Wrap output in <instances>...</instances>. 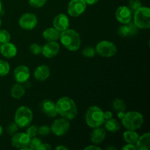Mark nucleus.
<instances>
[{
  "instance_id": "obj_2",
  "label": "nucleus",
  "mask_w": 150,
  "mask_h": 150,
  "mask_svg": "<svg viewBox=\"0 0 150 150\" xmlns=\"http://www.w3.org/2000/svg\"><path fill=\"white\" fill-rule=\"evenodd\" d=\"M59 40L62 44L70 51H78L81 43L80 35L74 29H67L62 32Z\"/></svg>"
},
{
  "instance_id": "obj_48",
  "label": "nucleus",
  "mask_w": 150,
  "mask_h": 150,
  "mask_svg": "<svg viewBox=\"0 0 150 150\" xmlns=\"http://www.w3.org/2000/svg\"><path fill=\"white\" fill-rule=\"evenodd\" d=\"M0 46H1V43H0Z\"/></svg>"
},
{
  "instance_id": "obj_7",
  "label": "nucleus",
  "mask_w": 150,
  "mask_h": 150,
  "mask_svg": "<svg viewBox=\"0 0 150 150\" xmlns=\"http://www.w3.org/2000/svg\"><path fill=\"white\" fill-rule=\"evenodd\" d=\"M96 52L103 57H111L117 54V46L108 40H103L98 42L95 48Z\"/></svg>"
},
{
  "instance_id": "obj_40",
  "label": "nucleus",
  "mask_w": 150,
  "mask_h": 150,
  "mask_svg": "<svg viewBox=\"0 0 150 150\" xmlns=\"http://www.w3.org/2000/svg\"><path fill=\"white\" fill-rule=\"evenodd\" d=\"M85 150H89V149H92V150H101L100 147H99V146H96V145H92V146H87V147H86L84 149Z\"/></svg>"
},
{
  "instance_id": "obj_14",
  "label": "nucleus",
  "mask_w": 150,
  "mask_h": 150,
  "mask_svg": "<svg viewBox=\"0 0 150 150\" xmlns=\"http://www.w3.org/2000/svg\"><path fill=\"white\" fill-rule=\"evenodd\" d=\"M14 79L18 83H22L28 81L30 77V71L27 66L19 65L14 70Z\"/></svg>"
},
{
  "instance_id": "obj_19",
  "label": "nucleus",
  "mask_w": 150,
  "mask_h": 150,
  "mask_svg": "<svg viewBox=\"0 0 150 150\" xmlns=\"http://www.w3.org/2000/svg\"><path fill=\"white\" fill-rule=\"evenodd\" d=\"M50 76V68L45 64L40 65L34 72V77L39 81H44Z\"/></svg>"
},
{
  "instance_id": "obj_43",
  "label": "nucleus",
  "mask_w": 150,
  "mask_h": 150,
  "mask_svg": "<svg viewBox=\"0 0 150 150\" xmlns=\"http://www.w3.org/2000/svg\"><path fill=\"white\" fill-rule=\"evenodd\" d=\"M125 112H119L117 113V117H118L119 119L122 120L123 118V117L125 116Z\"/></svg>"
},
{
  "instance_id": "obj_28",
  "label": "nucleus",
  "mask_w": 150,
  "mask_h": 150,
  "mask_svg": "<svg viewBox=\"0 0 150 150\" xmlns=\"http://www.w3.org/2000/svg\"><path fill=\"white\" fill-rule=\"evenodd\" d=\"M95 54H96L95 48L92 46H86L82 50V55L87 58H92L95 57Z\"/></svg>"
},
{
  "instance_id": "obj_35",
  "label": "nucleus",
  "mask_w": 150,
  "mask_h": 150,
  "mask_svg": "<svg viewBox=\"0 0 150 150\" xmlns=\"http://www.w3.org/2000/svg\"><path fill=\"white\" fill-rule=\"evenodd\" d=\"M46 1L47 0H29V4L34 7H37V8L43 7Z\"/></svg>"
},
{
  "instance_id": "obj_41",
  "label": "nucleus",
  "mask_w": 150,
  "mask_h": 150,
  "mask_svg": "<svg viewBox=\"0 0 150 150\" xmlns=\"http://www.w3.org/2000/svg\"><path fill=\"white\" fill-rule=\"evenodd\" d=\"M86 4H89V5H93V4H96L98 1V0H84Z\"/></svg>"
},
{
  "instance_id": "obj_5",
  "label": "nucleus",
  "mask_w": 150,
  "mask_h": 150,
  "mask_svg": "<svg viewBox=\"0 0 150 150\" xmlns=\"http://www.w3.org/2000/svg\"><path fill=\"white\" fill-rule=\"evenodd\" d=\"M32 120H33V113L29 108L22 105L16 110L14 121L18 127L23 128L28 127L30 125Z\"/></svg>"
},
{
  "instance_id": "obj_31",
  "label": "nucleus",
  "mask_w": 150,
  "mask_h": 150,
  "mask_svg": "<svg viewBox=\"0 0 150 150\" xmlns=\"http://www.w3.org/2000/svg\"><path fill=\"white\" fill-rule=\"evenodd\" d=\"M142 7V1L140 0H130L129 1V9L132 12H135Z\"/></svg>"
},
{
  "instance_id": "obj_45",
  "label": "nucleus",
  "mask_w": 150,
  "mask_h": 150,
  "mask_svg": "<svg viewBox=\"0 0 150 150\" xmlns=\"http://www.w3.org/2000/svg\"><path fill=\"white\" fill-rule=\"evenodd\" d=\"M3 133V128L1 125H0V136H1Z\"/></svg>"
},
{
  "instance_id": "obj_11",
  "label": "nucleus",
  "mask_w": 150,
  "mask_h": 150,
  "mask_svg": "<svg viewBox=\"0 0 150 150\" xmlns=\"http://www.w3.org/2000/svg\"><path fill=\"white\" fill-rule=\"evenodd\" d=\"M31 138L26 133H16L13 135L11 139V143L14 147L22 149L28 146Z\"/></svg>"
},
{
  "instance_id": "obj_10",
  "label": "nucleus",
  "mask_w": 150,
  "mask_h": 150,
  "mask_svg": "<svg viewBox=\"0 0 150 150\" xmlns=\"http://www.w3.org/2000/svg\"><path fill=\"white\" fill-rule=\"evenodd\" d=\"M86 4L84 0H71L68 4L67 12L72 17H78L86 10Z\"/></svg>"
},
{
  "instance_id": "obj_4",
  "label": "nucleus",
  "mask_w": 150,
  "mask_h": 150,
  "mask_svg": "<svg viewBox=\"0 0 150 150\" xmlns=\"http://www.w3.org/2000/svg\"><path fill=\"white\" fill-rule=\"evenodd\" d=\"M143 123V116L137 111H128L125 114V116L122 119V124L127 130H138L142 127Z\"/></svg>"
},
{
  "instance_id": "obj_46",
  "label": "nucleus",
  "mask_w": 150,
  "mask_h": 150,
  "mask_svg": "<svg viewBox=\"0 0 150 150\" xmlns=\"http://www.w3.org/2000/svg\"><path fill=\"white\" fill-rule=\"evenodd\" d=\"M1 9H2V4H1V1H0V12L1 11Z\"/></svg>"
},
{
  "instance_id": "obj_18",
  "label": "nucleus",
  "mask_w": 150,
  "mask_h": 150,
  "mask_svg": "<svg viewBox=\"0 0 150 150\" xmlns=\"http://www.w3.org/2000/svg\"><path fill=\"white\" fill-rule=\"evenodd\" d=\"M138 27L135 25L134 23H128L127 24H124L119 27L118 35L120 36L123 37H128V36H134L137 33Z\"/></svg>"
},
{
  "instance_id": "obj_27",
  "label": "nucleus",
  "mask_w": 150,
  "mask_h": 150,
  "mask_svg": "<svg viewBox=\"0 0 150 150\" xmlns=\"http://www.w3.org/2000/svg\"><path fill=\"white\" fill-rule=\"evenodd\" d=\"M10 70V64L7 62L0 59V77L7 76Z\"/></svg>"
},
{
  "instance_id": "obj_22",
  "label": "nucleus",
  "mask_w": 150,
  "mask_h": 150,
  "mask_svg": "<svg viewBox=\"0 0 150 150\" xmlns=\"http://www.w3.org/2000/svg\"><path fill=\"white\" fill-rule=\"evenodd\" d=\"M42 37L48 42L57 41L59 39L60 32L57 30L55 28H47L42 32Z\"/></svg>"
},
{
  "instance_id": "obj_44",
  "label": "nucleus",
  "mask_w": 150,
  "mask_h": 150,
  "mask_svg": "<svg viewBox=\"0 0 150 150\" xmlns=\"http://www.w3.org/2000/svg\"><path fill=\"white\" fill-rule=\"evenodd\" d=\"M107 149V150H111V149L115 150V149H117V148L115 147V146H108V147H106V149Z\"/></svg>"
},
{
  "instance_id": "obj_34",
  "label": "nucleus",
  "mask_w": 150,
  "mask_h": 150,
  "mask_svg": "<svg viewBox=\"0 0 150 150\" xmlns=\"http://www.w3.org/2000/svg\"><path fill=\"white\" fill-rule=\"evenodd\" d=\"M50 132H51V127L47 125H42L39 128H38V134L42 136H48Z\"/></svg>"
},
{
  "instance_id": "obj_33",
  "label": "nucleus",
  "mask_w": 150,
  "mask_h": 150,
  "mask_svg": "<svg viewBox=\"0 0 150 150\" xmlns=\"http://www.w3.org/2000/svg\"><path fill=\"white\" fill-rule=\"evenodd\" d=\"M29 51L32 54L38 55V54H40L41 51H42V47L37 43H32L29 46Z\"/></svg>"
},
{
  "instance_id": "obj_26",
  "label": "nucleus",
  "mask_w": 150,
  "mask_h": 150,
  "mask_svg": "<svg viewBox=\"0 0 150 150\" xmlns=\"http://www.w3.org/2000/svg\"><path fill=\"white\" fill-rule=\"evenodd\" d=\"M112 108L114 111L117 113L119 112H125L126 105L122 100L120 98H117L114 100L112 103Z\"/></svg>"
},
{
  "instance_id": "obj_25",
  "label": "nucleus",
  "mask_w": 150,
  "mask_h": 150,
  "mask_svg": "<svg viewBox=\"0 0 150 150\" xmlns=\"http://www.w3.org/2000/svg\"><path fill=\"white\" fill-rule=\"evenodd\" d=\"M123 138L126 143L135 144L139 138V135L135 130H127L123 134Z\"/></svg>"
},
{
  "instance_id": "obj_12",
  "label": "nucleus",
  "mask_w": 150,
  "mask_h": 150,
  "mask_svg": "<svg viewBox=\"0 0 150 150\" xmlns=\"http://www.w3.org/2000/svg\"><path fill=\"white\" fill-rule=\"evenodd\" d=\"M116 18L121 23L127 24L132 20V11L126 6L119 7L116 11Z\"/></svg>"
},
{
  "instance_id": "obj_13",
  "label": "nucleus",
  "mask_w": 150,
  "mask_h": 150,
  "mask_svg": "<svg viewBox=\"0 0 150 150\" xmlns=\"http://www.w3.org/2000/svg\"><path fill=\"white\" fill-rule=\"evenodd\" d=\"M59 48V45L56 41H51L47 42L42 47L41 53L46 58H53L58 54Z\"/></svg>"
},
{
  "instance_id": "obj_42",
  "label": "nucleus",
  "mask_w": 150,
  "mask_h": 150,
  "mask_svg": "<svg viewBox=\"0 0 150 150\" xmlns=\"http://www.w3.org/2000/svg\"><path fill=\"white\" fill-rule=\"evenodd\" d=\"M56 149H57V150H61V149L67 150V149H68V148L66 147V146H62V145H60V146H57V147H56Z\"/></svg>"
},
{
  "instance_id": "obj_36",
  "label": "nucleus",
  "mask_w": 150,
  "mask_h": 150,
  "mask_svg": "<svg viewBox=\"0 0 150 150\" xmlns=\"http://www.w3.org/2000/svg\"><path fill=\"white\" fill-rule=\"evenodd\" d=\"M26 133L30 138H33L37 136L38 134V127L35 125H31L26 129Z\"/></svg>"
},
{
  "instance_id": "obj_39",
  "label": "nucleus",
  "mask_w": 150,
  "mask_h": 150,
  "mask_svg": "<svg viewBox=\"0 0 150 150\" xmlns=\"http://www.w3.org/2000/svg\"><path fill=\"white\" fill-rule=\"evenodd\" d=\"M103 117L105 120H109V119L113 118V114L109 111H107L105 112H103Z\"/></svg>"
},
{
  "instance_id": "obj_24",
  "label": "nucleus",
  "mask_w": 150,
  "mask_h": 150,
  "mask_svg": "<svg viewBox=\"0 0 150 150\" xmlns=\"http://www.w3.org/2000/svg\"><path fill=\"white\" fill-rule=\"evenodd\" d=\"M104 125H105V128L111 133H117L120 129V123L113 118L105 120Z\"/></svg>"
},
{
  "instance_id": "obj_47",
  "label": "nucleus",
  "mask_w": 150,
  "mask_h": 150,
  "mask_svg": "<svg viewBox=\"0 0 150 150\" xmlns=\"http://www.w3.org/2000/svg\"><path fill=\"white\" fill-rule=\"evenodd\" d=\"M1 18H0V26H1Z\"/></svg>"
},
{
  "instance_id": "obj_1",
  "label": "nucleus",
  "mask_w": 150,
  "mask_h": 150,
  "mask_svg": "<svg viewBox=\"0 0 150 150\" xmlns=\"http://www.w3.org/2000/svg\"><path fill=\"white\" fill-rule=\"evenodd\" d=\"M57 114L67 120H72L77 116V105L73 99L68 97H62L56 103Z\"/></svg>"
},
{
  "instance_id": "obj_37",
  "label": "nucleus",
  "mask_w": 150,
  "mask_h": 150,
  "mask_svg": "<svg viewBox=\"0 0 150 150\" xmlns=\"http://www.w3.org/2000/svg\"><path fill=\"white\" fill-rule=\"evenodd\" d=\"M51 149V146L49 144H43L41 143V144L40 145V146L38 147V150H49Z\"/></svg>"
},
{
  "instance_id": "obj_6",
  "label": "nucleus",
  "mask_w": 150,
  "mask_h": 150,
  "mask_svg": "<svg viewBox=\"0 0 150 150\" xmlns=\"http://www.w3.org/2000/svg\"><path fill=\"white\" fill-rule=\"evenodd\" d=\"M134 23L139 29H149L150 10L149 7H141L134 12Z\"/></svg>"
},
{
  "instance_id": "obj_23",
  "label": "nucleus",
  "mask_w": 150,
  "mask_h": 150,
  "mask_svg": "<svg viewBox=\"0 0 150 150\" xmlns=\"http://www.w3.org/2000/svg\"><path fill=\"white\" fill-rule=\"evenodd\" d=\"M25 92V88L23 87V86H22L21 83H16L13 86L11 89V96L13 97L14 99H20L24 95Z\"/></svg>"
},
{
  "instance_id": "obj_38",
  "label": "nucleus",
  "mask_w": 150,
  "mask_h": 150,
  "mask_svg": "<svg viewBox=\"0 0 150 150\" xmlns=\"http://www.w3.org/2000/svg\"><path fill=\"white\" fill-rule=\"evenodd\" d=\"M123 150H136V145L132 144H127L125 145L122 147Z\"/></svg>"
},
{
  "instance_id": "obj_32",
  "label": "nucleus",
  "mask_w": 150,
  "mask_h": 150,
  "mask_svg": "<svg viewBox=\"0 0 150 150\" xmlns=\"http://www.w3.org/2000/svg\"><path fill=\"white\" fill-rule=\"evenodd\" d=\"M6 130H7V133H8L9 135H14L15 133H16L18 130V126L16 125V123L15 122H11L7 126V128H6Z\"/></svg>"
},
{
  "instance_id": "obj_15",
  "label": "nucleus",
  "mask_w": 150,
  "mask_h": 150,
  "mask_svg": "<svg viewBox=\"0 0 150 150\" xmlns=\"http://www.w3.org/2000/svg\"><path fill=\"white\" fill-rule=\"evenodd\" d=\"M53 25L57 30L62 32L68 29L69 26H70V21H69L68 17L65 14L60 13L54 18Z\"/></svg>"
},
{
  "instance_id": "obj_16",
  "label": "nucleus",
  "mask_w": 150,
  "mask_h": 150,
  "mask_svg": "<svg viewBox=\"0 0 150 150\" xmlns=\"http://www.w3.org/2000/svg\"><path fill=\"white\" fill-rule=\"evenodd\" d=\"M40 108L42 112L48 117H55L57 114L56 103L51 100H44L40 103Z\"/></svg>"
},
{
  "instance_id": "obj_3",
  "label": "nucleus",
  "mask_w": 150,
  "mask_h": 150,
  "mask_svg": "<svg viewBox=\"0 0 150 150\" xmlns=\"http://www.w3.org/2000/svg\"><path fill=\"white\" fill-rule=\"evenodd\" d=\"M85 121L87 125L92 128L100 127L105 122L103 111L100 107L96 105L90 106L86 111Z\"/></svg>"
},
{
  "instance_id": "obj_20",
  "label": "nucleus",
  "mask_w": 150,
  "mask_h": 150,
  "mask_svg": "<svg viewBox=\"0 0 150 150\" xmlns=\"http://www.w3.org/2000/svg\"><path fill=\"white\" fill-rule=\"evenodd\" d=\"M106 136V131L104 128L100 127H95L91 134V142L95 144L102 143Z\"/></svg>"
},
{
  "instance_id": "obj_17",
  "label": "nucleus",
  "mask_w": 150,
  "mask_h": 150,
  "mask_svg": "<svg viewBox=\"0 0 150 150\" xmlns=\"http://www.w3.org/2000/svg\"><path fill=\"white\" fill-rule=\"evenodd\" d=\"M0 52L1 55L6 58H13L17 54V48L14 44L11 42H4L0 46Z\"/></svg>"
},
{
  "instance_id": "obj_8",
  "label": "nucleus",
  "mask_w": 150,
  "mask_h": 150,
  "mask_svg": "<svg viewBox=\"0 0 150 150\" xmlns=\"http://www.w3.org/2000/svg\"><path fill=\"white\" fill-rule=\"evenodd\" d=\"M70 125L66 119H58L54 120L51 126V130L54 135L57 136H62L65 135L70 130Z\"/></svg>"
},
{
  "instance_id": "obj_30",
  "label": "nucleus",
  "mask_w": 150,
  "mask_h": 150,
  "mask_svg": "<svg viewBox=\"0 0 150 150\" xmlns=\"http://www.w3.org/2000/svg\"><path fill=\"white\" fill-rule=\"evenodd\" d=\"M41 143H42V142H41L38 138H37L36 136H35V137L33 138H31L29 144V149L38 150V147H39L40 145L41 144Z\"/></svg>"
},
{
  "instance_id": "obj_21",
  "label": "nucleus",
  "mask_w": 150,
  "mask_h": 150,
  "mask_svg": "<svg viewBox=\"0 0 150 150\" xmlns=\"http://www.w3.org/2000/svg\"><path fill=\"white\" fill-rule=\"evenodd\" d=\"M136 148L139 150H149L150 149V134L146 133L139 138L136 142Z\"/></svg>"
},
{
  "instance_id": "obj_29",
  "label": "nucleus",
  "mask_w": 150,
  "mask_h": 150,
  "mask_svg": "<svg viewBox=\"0 0 150 150\" xmlns=\"http://www.w3.org/2000/svg\"><path fill=\"white\" fill-rule=\"evenodd\" d=\"M10 34L5 29L0 30V43H4L10 40Z\"/></svg>"
},
{
  "instance_id": "obj_9",
  "label": "nucleus",
  "mask_w": 150,
  "mask_h": 150,
  "mask_svg": "<svg viewBox=\"0 0 150 150\" xmlns=\"http://www.w3.org/2000/svg\"><path fill=\"white\" fill-rule=\"evenodd\" d=\"M38 18L35 14L26 13L22 15L18 21L19 26L25 30H32L38 25Z\"/></svg>"
}]
</instances>
